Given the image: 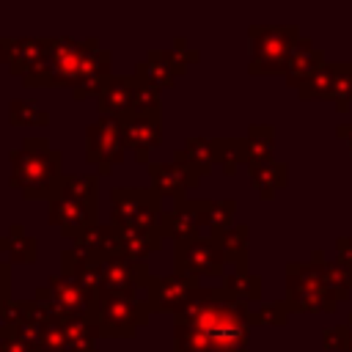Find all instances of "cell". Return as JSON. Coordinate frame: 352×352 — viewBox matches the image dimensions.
Wrapping results in <instances>:
<instances>
[{
	"label": "cell",
	"instance_id": "obj_1",
	"mask_svg": "<svg viewBox=\"0 0 352 352\" xmlns=\"http://www.w3.org/2000/svg\"><path fill=\"white\" fill-rule=\"evenodd\" d=\"M250 305L220 289L201 286L173 314V352H248Z\"/></svg>",
	"mask_w": 352,
	"mask_h": 352
},
{
	"label": "cell",
	"instance_id": "obj_2",
	"mask_svg": "<svg viewBox=\"0 0 352 352\" xmlns=\"http://www.w3.org/2000/svg\"><path fill=\"white\" fill-rule=\"evenodd\" d=\"M63 157L50 146L47 138H25L19 148L11 151V187L22 190L28 201H52L63 182Z\"/></svg>",
	"mask_w": 352,
	"mask_h": 352
},
{
	"label": "cell",
	"instance_id": "obj_3",
	"mask_svg": "<svg viewBox=\"0 0 352 352\" xmlns=\"http://www.w3.org/2000/svg\"><path fill=\"white\" fill-rule=\"evenodd\" d=\"M322 250L314 253L311 261H294L286 267V305L289 311L314 314V311H336L338 300L330 292L322 270Z\"/></svg>",
	"mask_w": 352,
	"mask_h": 352
},
{
	"label": "cell",
	"instance_id": "obj_4",
	"mask_svg": "<svg viewBox=\"0 0 352 352\" xmlns=\"http://www.w3.org/2000/svg\"><path fill=\"white\" fill-rule=\"evenodd\" d=\"M250 74H275L286 72L292 47L300 38L297 25H250Z\"/></svg>",
	"mask_w": 352,
	"mask_h": 352
},
{
	"label": "cell",
	"instance_id": "obj_5",
	"mask_svg": "<svg viewBox=\"0 0 352 352\" xmlns=\"http://www.w3.org/2000/svg\"><path fill=\"white\" fill-rule=\"evenodd\" d=\"M162 198L151 187H113L110 190V223L118 231L157 228L162 217Z\"/></svg>",
	"mask_w": 352,
	"mask_h": 352
},
{
	"label": "cell",
	"instance_id": "obj_6",
	"mask_svg": "<svg viewBox=\"0 0 352 352\" xmlns=\"http://www.w3.org/2000/svg\"><path fill=\"white\" fill-rule=\"evenodd\" d=\"M151 316L146 297H99L91 319L99 327V338H132Z\"/></svg>",
	"mask_w": 352,
	"mask_h": 352
},
{
	"label": "cell",
	"instance_id": "obj_7",
	"mask_svg": "<svg viewBox=\"0 0 352 352\" xmlns=\"http://www.w3.org/2000/svg\"><path fill=\"white\" fill-rule=\"evenodd\" d=\"M195 60H201V52L190 50L184 36H176L170 50H148L146 58L135 63L132 74L140 77V80H146V82H151V85H157V88L162 91V88H168L179 74H184L187 66L195 63Z\"/></svg>",
	"mask_w": 352,
	"mask_h": 352
},
{
	"label": "cell",
	"instance_id": "obj_8",
	"mask_svg": "<svg viewBox=\"0 0 352 352\" xmlns=\"http://www.w3.org/2000/svg\"><path fill=\"white\" fill-rule=\"evenodd\" d=\"M126 135L124 121L116 116H99L85 126V160L99 165V176L110 173L113 165H118L126 157Z\"/></svg>",
	"mask_w": 352,
	"mask_h": 352
},
{
	"label": "cell",
	"instance_id": "obj_9",
	"mask_svg": "<svg viewBox=\"0 0 352 352\" xmlns=\"http://www.w3.org/2000/svg\"><path fill=\"white\" fill-rule=\"evenodd\" d=\"M226 256L217 239L212 236H195L190 242L173 245V272L179 275H212V278H226Z\"/></svg>",
	"mask_w": 352,
	"mask_h": 352
},
{
	"label": "cell",
	"instance_id": "obj_10",
	"mask_svg": "<svg viewBox=\"0 0 352 352\" xmlns=\"http://www.w3.org/2000/svg\"><path fill=\"white\" fill-rule=\"evenodd\" d=\"M151 272L146 261H135L124 253H113L102 261V286L99 297H138V289H148Z\"/></svg>",
	"mask_w": 352,
	"mask_h": 352
},
{
	"label": "cell",
	"instance_id": "obj_11",
	"mask_svg": "<svg viewBox=\"0 0 352 352\" xmlns=\"http://www.w3.org/2000/svg\"><path fill=\"white\" fill-rule=\"evenodd\" d=\"M96 50H102L96 36H88L82 41H77L72 36H55L52 38V55H50V85L72 88L77 74H80L82 60Z\"/></svg>",
	"mask_w": 352,
	"mask_h": 352
},
{
	"label": "cell",
	"instance_id": "obj_12",
	"mask_svg": "<svg viewBox=\"0 0 352 352\" xmlns=\"http://www.w3.org/2000/svg\"><path fill=\"white\" fill-rule=\"evenodd\" d=\"M124 135L135 160L148 165L151 151L162 143V110H132L124 118Z\"/></svg>",
	"mask_w": 352,
	"mask_h": 352
},
{
	"label": "cell",
	"instance_id": "obj_13",
	"mask_svg": "<svg viewBox=\"0 0 352 352\" xmlns=\"http://www.w3.org/2000/svg\"><path fill=\"white\" fill-rule=\"evenodd\" d=\"M198 278L195 275H179V272H170V275H154L148 289H146V300L151 305V311H173L179 314L187 300L198 292Z\"/></svg>",
	"mask_w": 352,
	"mask_h": 352
},
{
	"label": "cell",
	"instance_id": "obj_14",
	"mask_svg": "<svg viewBox=\"0 0 352 352\" xmlns=\"http://www.w3.org/2000/svg\"><path fill=\"white\" fill-rule=\"evenodd\" d=\"M52 38L38 36H6V66L16 77H28L50 63Z\"/></svg>",
	"mask_w": 352,
	"mask_h": 352
},
{
	"label": "cell",
	"instance_id": "obj_15",
	"mask_svg": "<svg viewBox=\"0 0 352 352\" xmlns=\"http://www.w3.org/2000/svg\"><path fill=\"white\" fill-rule=\"evenodd\" d=\"M148 179H151V190L160 198H173L182 201L184 192L190 187H198L201 173L195 168H190L187 162L179 160H168V162H148Z\"/></svg>",
	"mask_w": 352,
	"mask_h": 352
},
{
	"label": "cell",
	"instance_id": "obj_16",
	"mask_svg": "<svg viewBox=\"0 0 352 352\" xmlns=\"http://www.w3.org/2000/svg\"><path fill=\"white\" fill-rule=\"evenodd\" d=\"M47 217H50L52 226L60 228L63 239L72 242L82 228L99 223V204H82V201H74V198H66V195H55L50 201Z\"/></svg>",
	"mask_w": 352,
	"mask_h": 352
},
{
	"label": "cell",
	"instance_id": "obj_17",
	"mask_svg": "<svg viewBox=\"0 0 352 352\" xmlns=\"http://www.w3.org/2000/svg\"><path fill=\"white\" fill-rule=\"evenodd\" d=\"M135 88H138L135 74H113L96 96L99 116H116L124 121L135 110Z\"/></svg>",
	"mask_w": 352,
	"mask_h": 352
},
{
	"label": "cell",
	"instance_id": "obj_18",
	"mask_svg": "<svg viewBox=\"0 0 352 352\" xmlns=\"http://www.w3.org/2000/svg\"><path fill=\"white\" fill-rule=\"evenodd\" d=\"M47 286H50V292H52L55 305H58L60 311H66V314H91V311L96 308L99 294L91 292V289H85V286H80L74 278H69V275H63V272L50 275V278H47Z\"/></svg>",
	"mask_w": 352,
	"mask_h": 352
},
{
	"label": "cell",
	"instance_id": "obj_19",
	"mask_svg": "<svg viewBox=\"0 0 352 352\" xmlns=\"http://www.w3.org/2000/svg\"><path fill=\"white\" fill-rule=\"evenodd\" d=\"M110 66H113V52L110 50H96V52H91L85 60H82V66H80V74H77V80H74V85H72V96L77 99V102H82V99H88V96H99V91L104 88V82L113 77V72H110Z\"/></svg>",
	"mask_w": 352,
	"mask_h": 352
},
{
	"label": "cell",
	"instance_id": "obj_20",
	"mask_svg": "<svg viewBox=\"0 0 352 352\" xmlns=\"http://www.w3.org/2000/svg\"><path fill=\"white\" fill-rule=\"evenodd\" d=\"M322 66H324V52L308 36H300L297 44L292 47V55H289V63H286L283 77H286V82L292 88L300 91Z\"/></svg>",
	"mask_w": 352,
	"mask_h": 352
},
{
	"label": "cell",
	"instance_id": "obj_21",
	"mask_svg": "<svg viewBox=\"0 0 352 352\" xmlns=\"http://www.w3.org/2000/svg\"><path fill=\"white\" fill-rule=\"evenodd\" d=\"M198 228H201V220H198V206L192 198L176 201V206L170 212H162L160 217V231L165 239H173V245L201 236Z\"/></svg>",
	"mask_w": 352,
	"mask_h": 352
},
{
	"label": "cell",
	"instance_id": "obj_22",
	"mask_svg": "<svg viewBox=\"0 0 352 352\" xmlns=\"http://www.w3.org/2000/svg\"><path fill=\"white\" fill-rule=\"evenodd\" d=\"M60 272L74 278L80 286H85L91 292H99V286H102V258H96L74 245L60 253Z\"/></svg>",
	"mask_w": 352,
	"mask_h": 352
},
{
	"label": "cell",
	"instance_id": "obj_23",
	"mask_svg": "<svg viewBox=\"0 0 352 352\" xmlns=\"http://www.w3.org/2000/svg\"><path fill=\"white\" fill-rule=\"evenodd\" d=\"M72 245L104 261L107 256L118 253V228H116L113 223H94V226L82 228V231L72 239Z\"/></svg>",
	"mask_w": 352,
	"mask_h": 352
},
{
	"label": "cell",
	"instance_id": "obj_24",
	"mask_svg": "<svg viewBox=\"0 0 352 352\" xmlns=\"http://www.w3.org/2000/svg\"><path fill=\"white\" fill-rule=\"evenodd\" d=\"M162 231L157 228H135V231H118V253L135 258V261H146L151 253H157L162 248Z\"/></svg>",
	"mask_w": 352,
	"mask_h": 352
},
{
	"label": "cell",
	"instance_id": "obj_25",
	"mask_svg": "<svg viewBox=\"0 0 352 352\" xmlns=\"http://www.w3.org/2000/svg\"><path fill=\"white\" fill-rule=\"evenodd\" d=\"M66 341H69V352H96V338H99V327L91 319V314H66L60 322Z\"/></svg>",
	"mask_w": 352,
	"mask_h": 352
},
{
	"label": "cell",
	"instance_id": "obj_26",
	"mask_svg": "<svg viewBox=\"0 0 352 352\" xmlns=\"http://www.w3.org/2000/svg\"><path fill=\"white\" fill-rule=\"evenodd\" d=\"M173 160L187 162L201 176H206L220 162V157H217V138L214 140H209V138H187L184 140V148L173 151Z\"/></svg>",
	"mask_w": 352,
	"mask_h": 352
},
{
	"label": "cell",
	"instance_id": "obj_27",
	"mask_svg": "<svg viewBox=\"0 0 352 352\" xmlns=\"http://www.w3.org/2000/svg\"><path fill=\"white\" fill-rule=\"evenodd\" d=\"M195 206H198V220L209 231L212 239H217L223 231H228L234 226L236 201H231V198H223V201H195Z\"/></svg>",
	"mask_w": 352,
	"mask_h": 352
},
{
	"label": "cell",
	"instance_id": "obj_28",
	"mask_svg": "<svg viewBox=\"0 0 352 352\" xmlns=\"http://www.w3.org/2000/svg\"><path fill=\"white\" fill-rule=\"evenodd\" d=\"M0 250L8 253L14 264H33L38 256V242L25 231L22 223H11L8 231L0 236Z\"/></svg>",
	"mask_w": 352,
	"mask_h": 352
},
{
	"label": "cell",
	"instance_id": "obj_29",
	"mask_svg": "<svg viewBox=\"0 0 352 352\" xmlns=\"http://www.w3.org/2000/svg\"><path fill=\"white\" fill-rule=\"evenodd\" d=\"M245 140V162L250 165H261V162H272V151H275V129L270 124H250Z\"/></svg>",
	"mask_w": 352,
	"mask_h": 352
},
{
	"label": "cell",
	"instance_id": "obj_30",
	"mask_svg": "<svg viewBox=\"0 0 352 352\" xmlns=\"http://www.w3.org/2000/svg\"><path fill=\"white\" fill-rule=\"evenodd\" d=\"M289 182V168L286 162H261V165H250V184L256 187V192L270 201L278 190H283Z\"/></svg>",
	"mask_w": 352,
	"mask_h": 352
},
{
	"label": "cell",
	"instance_id": "obj_31",
	"mask_svg": "<svg viewBox=\"0 0 352 352\" xmlns=\"http://www.w3.org/2000/svg\"><path fill=\"white\" fill-rule=\"evenodd\" d=\"M248 236L250 228L245 223H234L228 231L217 236V245L223 248L226 261L234 264V272H248Z\"/></svg>",
	"mask_w": 352,
	"mask_h": 352
},
{
	"label": "cell",
	"instance_id": "obj_32",
	"mask_svg": "<svg viewBox=\"0 0 352 352\" xmlns=\"http://www.w3.org/2000/svg\"><path fill=\"white\" fill-rule=\"evenodd\" d=\"M58 195L82 201V204H99V176L94 173H66L60 182Z\"/></svg>",
	"mask_w": 352,
	"mask_h": 352
},
{
	"label": "cell",
	"instance_id": "obj_33",
	"mask_svg": "<svg viewBox=\"0 0 352 352\" xmlns=\"http://www.w3.org/2000/svg\"><path fill=\"white\" fill-rule=\"evenodd\" d=\"M8 121L14 126H47L50 124V113L41 110V104L36 99L14 96L8 102Z\"/></svg>",
	"mask_w": 352,
	"mask_h": 352
},
{
	"label": "cell",
	"instance_id": "obj_34",
	"mask_svg": "<svg viewBox=\"0 0 352 352\" xmlns=\"http://www.w3.org/2000/svg\"><path fill=\"white\" fill-rule=\"evenodd\" d=\"M223 289L228 294H234L236 300L253 305L261 300V278L253 272H226L223 278Z\"/></svg>",
	"mask_w": 352,
	"mask_h": 352
},
{
	"label": "cell",
	"instance_id": "obj_35",
	"mask_svg": "<svg viewBox=\"0 0 352 352\" xmlns=\"http://www.w3.org/2000/svg\"><path fill=\"white\" fill-rule=\"evenodd\" d=\"M336 69H338V63H324L297 94H300V99H324V102H330L333 99V88H336Z\"/></svg>",
	"mask_w": 352,
	"mask_h": 352
},
{
	"label": "cell",
	"instance_id": "obj_36",
	"mask_svg": "<svg viewBox=\"0 0 352 352\" xmlns=\"http://www.w3.org/2000/svg\"><path fill=\"white\" fill-rule=\"evenodd\" d=\"M322 270H324V280H327L330 292L336 294L338 302H344L352 292V264L338 258V261H324Z\"/></svg>",
	"mask_w": 352,
	"mask_h": 352
},
{
	"label": "cell",
	"instance_id": "obj_37",
	"mask_svg": "<svg viewBox=\"0 0 352 352\" xmlns=\"http://www.w3.org/2000/svg\"><path fill=\"white\" fill-rule=\"evenodd\" d=\"M217 157L226 176H234L245 162V140L242 138H217Z\"/></svg>",
	"mask_w": 352,
	"mask_h": 352
},
{
	"label": "cell",
	"instance_id": "obj_38",
	"mask_svg": "<svg viewBox=\"0 0 352 352\" xmlns=\"http://www.w3.org/2000/svg\"><path fill=\"white\" fill-rule=\"evenodd\" d=\"M289 305L286 300H278V302H264L258 308H250V324H272V327H280L286 324L289 319Z\"/></svg>",
	"mask_w": 352,
	"mask_h": 352
},
{
	"label": "cell",
	"instance_id": "obj_39",
	"mask_svg": "<svg viewBox=\"0 0 352 352\" xmlns=\"http://www.w3.org/2000/svg\"><path fill=\"white\" fill-rule=\"evenodd\" d=\"M160 88L140 80L138 77V88H135V110H160Z\"/></svg>",
	"mask_w": 352,
	"mask_h": 352
},
{
	"label": "cell",
	"instance_id": "obj_40",
	"mask_svg": "<svg viewBox=\"0 0 352 352\" xmlns=\"http://www.w3.org/2000/svg\"><path fill=\"white\" fill-rule=\"evenodd\" d=\"M349 344H352V336H349V327L346 324H336V327H327L322 333V346L330 349V352H349Z\"/></svg>",
	"mask_w": 352,
	"mask_h": 352
},
{
	"label": "cell",
	"instance_id": "obj_41",
	"mask_svg": "<svg viewBox=\"0 0 352 352\" xmlns=\"http://www.w3.org/2000/svg\"><path fill=\"white\" fill-rule=\"evenodd\" d=\"M36 352H69V341H66L63 327L60 324L44 327V336H41V344L36 346Z\"/></svg>",
	"mask_w": 352,
	"mask_h": 352
},
{
	"label": "cell",
	"instance_id": "obj_42",
	"mask_svg": "<svg viewBox=\"0 0 352 352\" xmlns=\"http://www.w3.org/2000/svg\"><path fill=\"white\" fill-rule=\"evenodd\" d=\"M11 302V264L0 261V314Z\"/></svg>",
	"mask_w": 352,
	"mask_h": 352
},
{
	"label": "cell",
	"instance_id": "obj_43",
	"mask_svg": "<svg viewBox=\"0 0 352 352\" xmlns=\"http://www.w3.org/2000/svg\"><path fill=\"white\" fill-rule=\"evenodd\" d=\"M0 344H3V349L6 352H33L28 344H22L19 338H14L11 333H6L3 327H0Z\"/></svg>",
	"mask_w": 352,
	"mask_h": 352
},
{
	"label": "cell",
	"instance_id": "obj_44",
	"mask_svg": "<svg viewBox=\"0 0 352 352\" xmlns=\"http://www.w3.org/2000/svg\"><path fill=\"white\" fill-rule=\"evenodd\" d=\"M336 250H338V258L341 261H349L352 264V236H344L336 242Z\"/></svg>",
	"mask_w": 352,
	"mask_h": 352
},
{
	"label": "cell",
	"instance_id": "obj_45",
	"mask_svg": "<svg viewBox=\"0 0 352 352\" xmlns=\"http://www.w3.org/2000/svg\"><path fill=\"white\" fill-rule=\"evenodd\" d=\"M336 135H338V140H346L349 148H352V124H341V126L336 129Z\"/></svg>",
	"mask_w": 352,
	"mask_h": 352
},
{
	"label": "cell",
	"instance_id": "obj_46",
	"mask_svg": "<svg viewBox=\"0 0 352 352\" xmlns=\"http://www.w3.org/2000/svg\"><path fill=\"white\" fill-rule=\"evenodd\" d=\"M0 63H6V36H0Z\"/></svg>",
	"mask_w": 352,
	"mask_h": 352
},
{
	"label": "cell",
	"instance_id": "obj_47",
	"mask_svg": "<svg viewBox=\"0 0 352 352\" xmlns=\"http://www.w3.org/2000/svg\"><path fill=\"white\" fill-rule=\"evenodd\" d=\"M346 327H349V336H352V314H349V319H346ZM349 352H352V344H349Z\"/></svg>",
	"mask_w": 352,
	"mask_h": 352
},
{
	"label": "cell",
	"instance_id": "obj_48",
	"mask_svg": "<svg viewBox=\"0 0 352 352\" xmlns=\"http://www.w3.org/2000/svg\"><path fill=\"white\" fill-rule=\"evenodd\" d=\"M0 352H6V349H3V344H0Z\"/></svg>",
	"mask_w": 352,
	"mask_h": 352
}]
</instances>
